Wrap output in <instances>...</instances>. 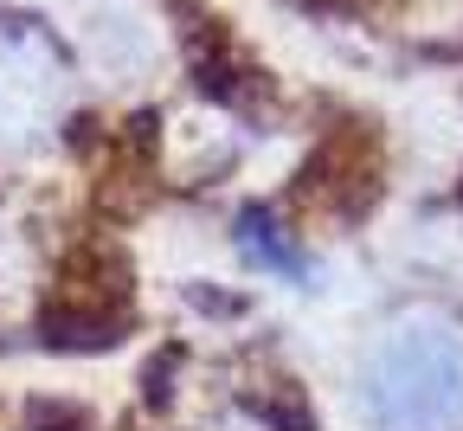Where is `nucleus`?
<instances>
[{"instance_id": "1", "label": "nucleus", "mask_w": 463, "mask_h": 431, "mask_svg": "<svg viewBox=\"0 0 463 431\" xmlns=\"http://www.w3.org/2000/svg\"><path fill=\"white\" fill-rule=\"evenodd\" d=\"M361 399L380 431H463V329L438 316L392 329L361 374Z\"/></svg>"}, {"instance_id": "2", "label": "nucleus", "mask_w": 463, "mask_h": 431, "mask_svg": "<svg viewBox=\"0 0 463 431\" xmlns=\"http://www.w3.org/2000/svg\"><path fill=\"white\" fill-rule=\"evenodd\" d=\"M71 97V58L39 20L0 7V148L39 142Z\"/></svg>"}]
</instances>
